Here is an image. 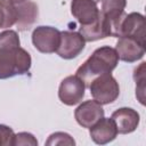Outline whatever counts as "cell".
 <instances>
[{"mask_svg": "<svg viewBox=\"0 0 146 146\" xmlns=\"http://www.w3.org/2000/svg\"><path fill=\"white\" fill-rule=\"evenodd\" d=\"M31 65V56L21 47L17 32L14 30L0 32V79L26 74Z\"/></svg>", "mask_w": 146, "mask_h": 146, "instance_id": "cell-1", "label": "cell"}, {"mask_svg": "<svg viewBox=\"0 0 146 146\" xmlns=\"http://www.w3.org/2000/svg\"><path fill=\"white\" fill-rule=\"evenodd\" d=\"M119 56L116 50L110 46H103L97 48L92 55L76 70L75 75H78L86 84L89 87L90 82L105 73H112V71L117 66Z\"/></svg>", "mask_w": 146, "mask_h": 146, "instance_id": "cell-2", "label": "cell"}, {"mask_svg": "<svg viewBox=\"0 0 146 146\" xmlns=\"http://www.w3.org/2000/svg\"><path fill=\"white\" fill-rule=\"evenodd\" d=\"M111 36H129L145 43V17L140 13L123 14L112 23Z\"/></svg>", "mask_w": 146, "mask_h": 146, "instance_id": "cell-3", "label": "cell"}, {"mask_svg": "<svg viewBox=\"0 0 146 146\" xmlns=\"http://www.w3.org/2000/svg\"><path fill=\"white\" fill-rule=\"evenodd\" d=\"M88 88L92 98L102 105H107L115 102L120 95L119 82L111 73H105L95 78Z\"/></svg>", "mask_w": 146, "mask_h": 146, "instance_id": "cell-4", "label": "cell"}, {"mask_svg": "<svg viewBox=\"0 0 146 146\" xmlns=\"http://www.w3.org/2000/svg\"><path fill=\"white\" fill-rule=\"evenodd\" d=\"M60 40V31L52 26H36L32 32V43L42 54L56 52Z\"/></svg>", "mask_w": 146, "mask_h": 146, "instance_id": "cell-5", "label": "cell"}, {"mask_svg": "<svg viewBox=\"0 0 146 146\" xmlns=\"http://www.w3.org/2000/svg\"><path fill=\"white\" fill-rule=\"evenodd\" d=\"M86 84L78 75H68L62 80L58 88L59 100L67 105L73 106L81 103L84 97Z\"/></svg>", "mask_w": 146, "mask_h": 146, "instance_id": "cell-6", "label": "cell"}, {"mask_svg": "<svg viewBox=\"0 0 146 146\" xmlns=\"http://www.w3.org/2000/svg\"><path fill=\"white\" fill-rule=\"evenodd\" d=\"M84 46L86 40L80 32L63 31L60 32V40L56 52L64 59H73L83 51Z\"/></svg>", "mask_w": 146, "mask_h": 146, "instance_id": "cell-7", "label": "cell"}, {"mask_svg": "<svg viewBox=\"0 0 146 146\" xmlns=\"http://www.w3.org/2000/svg\"><path fill=\"white\" fill-rule=\"evenodd\" d=\"M114 49L119 59L125 63H135L145 55V43L129 36H120Z\"/></svg>", "mask_w": 146, "mask_h": 146, "instance_id": "cell-8", "label": "cell"}, {"mask_svg": "<svg viewBox=\"0 0 146 146\" xmlns=\"http://www.w3.org/2000/svg\"><path fill=\"white\" fill-rule=\"evenodd\" d=\"M104 116L103 105L95 99L81 103L74 111V117L82 128H90Z\"/></svg>", "mask_w": 146, "mask_h": 146, "instance_id": "cell-9", "label": "cell"}, {"mask_svg": "<svg viewBox=\"0 0 146 146\" xmlns=\"http://www.w3.org/2000/svg\"><path fill=\"white\" fill-rule=\"evenodd\" d=\"M111 119L114 121L117 133L127 135L133 132L139 125V113L131 107H121L112 113Z\"/></svg>", "mask_w": 146, "mask_h": 146, "instance_id": "cell-10", "label": "cell"}, {"mask_svg": "<svg viewBox=\"0 0 146 146\" xmlns=\"http://www.w3.org/2000/svg\"><path fill=\"white\" fill-rule=\"evenodd\" d=\"M94 0H72L71 13L80 23V26L91 24L99 16L100 9Z\"/></svg>", "mask_w": 146, "mask_h": 146, "instance_id": "cell-11", "label": "cell"}, {"mask_svg": "<svg viewBox=\"0 0 146 146\" xmlns=\"http://www.w3.org/2000/svg\"><path fill=\"white\" fill-rule=\"evenodd\" d=\"M90 138L98 145H105L113 141L117 136V129L111 117H102L89 128Z\"/></svg>", "mask_w": 146, "mask_h": 146, "instance_id": "cell-12", "label": "cell"}, {"mask_svg": "<svg viewBox=\"0 0 146 146\" xmlns=\"http://www.w3.org/2000/svg\"><path fill=\"white\" fill-rule=\"evenodd\" d=\"M81 35L86 40V42L97 41L107 36H111L112 30H111V22L107 19L102 13H99V16L96 21H94L91 24L86 26H80Z\"/></svg>", "mask_w": 146, "mask_h": 146, "instance_id": "cell-13", "label": "cell"}, {"mask_svg": "<svg viewBox=\"0 0 146 146\" xmlns=\"http://www.w3.org/2000/svg\"><path fill=\"white\" fill-rule=\"evenodd\" d=\"M15 7L17 11V18L15 25L18 29V31H26L31 29L36 22L39 16L36 3L33 1L25 0L21 3H16Z\"/></svg>", "mask_w": 146, "mask_h": 146, "instance_id": "cell-14", "label": "cell"}, {"mask_svg": "<svg viewBox=\"0 0 146 146\" xmlns=\"http://www.w3.org/2000/svg\"><path fill=\"white\" fill-rule=\"evenodd\" d=\"M100 1H102L100 13L107 19H110L111 30H112V23L114 21H116L117 18H120L124 14L127 0H100Z\"/></svg>", "mask_w": 146, "mask_h": 146, "instance_id": "cell-15", "label": "cell"}, {"mask_svg": "<svg viewBox=\"0 0 146 146\" xmlns=\"http://www.w3.org/2000/svg\"><path fill=\"white\" fill-rule=\"evenodd\" d=\"M17 11L14 3L8 0H0V29H9L15 25Z\"/></svg>", "mask_w": 146, "mask_h": 146, "instance_id": "cell-16", "label": "cell"}, {"mask_svg": "<svg viewBox=\"0 0 146 146\" xmlns=\"http://www.w3.org/2000/svg\"><path fill=\"white\" fill-rule=\"evenodd\" d=\"M46 145H75V140L66 132H54L49 136Z\"/></svg>", "mask_w": 146, "mask_h": 146, "instance_id": "cell-17", "label": "cell"}, {"mask_svg": "<svg viewBox=\"0 0 146 146\" xmlns=\"http://www.w3.org/2000/svg\"><path fill=\"white\" fill-rule=\"evenodd\" d=\"M23 145L24 146L25 145L36 146L38 145V140L30 132H18V133H15L14 140H13V146H23Z\"/></svg>", "mask_w": 146, "mask_h": 146, "instance_id": "cell-18", "label": "cell"}, {"mask_svg": "<svg viewBox=\"0 0 146 146\" xmlns=\"http://www.w3.org/2000/svg\"><path fill=\"white\" fill-rule=\"evenodd\" d=\"M14 136L15 132L10 127L0 124V146H13Z\"/></svg>", "mask_w": 146, "mask_h": 146, "instance_id": "cell-19", "label": "cell"}, {"mask_svg": "<svg viewBox=\"0 0 146 146\" xmlns=\"http://www.w3.org/2000/svg\"><path fill=\"white\" fill-rule=\"evenodd\" d=\"M8 1H10V2L14 3V5H16V3H21V2H23V1H25V0H8Z\"/></svg>", "mask_w": 146, "mask_h": 146, "instance_id": "cell-20", "label": "cell"}, {"mask_svg": "<svg viewBox=\"0 0 146 146\" xmlns=\"http://www.w3.org/2000/svg\"><path fill=\"white\" fill-rule=\"evenodd\" d=\"M94 1H95V2H97V3H98V2H100V0H94Z\"/></svg>", "mask_w": 146, "mask_h": 146, "instance_id": "cell-21", "label": "cell"}]
</instances>
